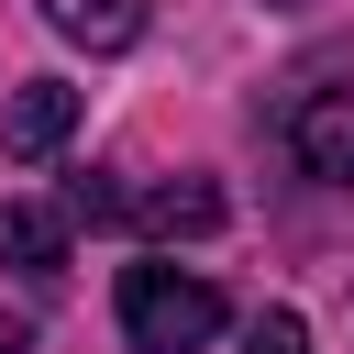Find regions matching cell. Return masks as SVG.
Here are the masks:
<instances>
[{
	"label": "cell",
	"mask_w": 354,
	"mask_h": 354,
	"mask_svg": "<svg viewBox=\"0 0 354 354\" xmlns=\"http://www.w3.org/2000/svg\"><path fill=\"white\" fill-rule=\"evenodd\" d=\"M221 288L210 277H188V266H166V254H144V266H122V343L133 354H199V343H221Z\"/></svg>",
	"instance_id": "obj_1"
},
{
	"label": "cell",
	"mask_w": 354,
	"mask_h": 354,
	"mask_svg": "<svg viewBox=\"0 0 354 354\" xmlns=\"http://www.w3.org/2000/svg\"><path fill=\"white\" fill-rule=\"evenodd\" d=\"M288 155H299L310 177L354 188V77H321V88L288 100Z\"/></svg>",
	"instance_id": "obj_2"
},
{
	"label": "cell",
	"mask_w": 354,
	"mask_h": 354,
	"mask_svg": "<svg viewBox=\"0 0 354 354\" xmlns=\"http://www.w3.org/2000/svg\"><path fill=\"white\" fill-rule=\"evenodd\" d=\"M66 133H77V88H66V77H33V88L0 100V155H11V166H44Z\"/></svg>",
	"instance_id": "obj_3"
},
{
	"label": "cell",
	"mask_w": 354,
	"mask_h": 354,
	"mask_svg": "<svg viewBox=\"0 0 354 354\" xmlns=\"http://www.w3.org/2000/svg\"><path fill=\"white\" fill-rule=\"evenodd\" d=\"M66 243H77V221H66L55 199H0V266H22V277H66Z\"/></svg>",
	"instance_id": "obj_4"
},
{
	"label": "cell",
	"mask_w": 354,
	"mask_h": 354,
	"mask_svg": "<svg viewBox=\"0 0 354 354\" xmlns=\"http://www.w3.org/2000/svg\"><path fill=\"white\" fill-rule=\"evenodd\" d=\"M44 22H55L66 44H88V55H122V44L144 33V0H44Z\"/></svg>",
	"instance_id": "obj_5"
},
{
	"label": "cell",
	"mask_w": 354,
	"mask_h": 354,
	"mask_svg": "<svg viewBox=\"0 0 354 354\" xmlns=\"http://www.w3.org/2000/svg\"><path fill=\"white\" fill-rule=\"evenodd\" d=\"M243 354H310L299 310H254V321H243Z\"/></svg>",
	"instance_id": "obj_6"
},
{
	"label": "cell",
	"mask_w": 354,
	"mask_h": 354,
	"mask_svg": "<svg viewBox=\"0 0 354 354\" xmlns=\"http://www.w3.org/2000/svg\"><path fill=\"white\" fill-rule=\"evenodd\" d=\"M0 354H33V321L22 310H0Z\"/></svg>",
	"instance_id": "obj_7"
}]
</instances>
